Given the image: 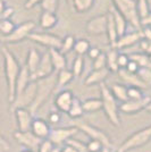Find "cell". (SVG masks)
<instances>
[{
  "instance_id": "obj_34",
  "label": "cell",
  "mask_w": 151,
  "mask_h": 152,
  "mask_svg": "<svg viewBox=\"0 0 151 152\" xmlns=\"http://www.w3.org/2000/svg\"><path fill=\"white\" fill-rule=\"evenodd\" d=\"M15 24L10 19H0V38L7 37L15 30Z\"/></svg>"
},
{
  "instance_id": "obj_5",
  "label": "cell",
  "mask_w": 151,
  "mask_h": 152,
  "mask_svg": "<svg viewBox=\"0 0 151 152\" xmlns=\"http://www.w3.org/2000/svg\"><path fill=\"white\" fill-rule=\"evenodd\" d=\"M113 6L119 12L127 23L136 28L141 30V23L136 9V0H113Z\"/></svg>"
},
{
  "instance_id": "obj_60",
  "label": "cell",
  "mask_w": 151,
  "mask_h": 152,
  "mask_svg": "<svg viewBox=\"0 0 151 152\" xmlns=\"http://www.w3.org/2000/svg\"><path fill=\"white\" fill-rule=\"evenodd\" d=\"M101 152H111V149H108V148H103V150Z\"/></svg>"
},
{
  "instance_id": "obj_1",
  "label": "cell",
  "mask_w": 151,
  "mask_h": 152,
  "mask_svg": "<svg viewBox=\"0 0 151 152\" xmlns=\"http://www.w3.org/2000/svg\"><path fill=\"white\" fill-rule=\"evenodd\" d=\"M1 53L4 57V68H5V76L8 88V101L9 103L15 100L16 95V81L21 72V65L18 60L14 56V53L7 47L1 48Z\"/></svg>"
},
{
  "instance_id": "obj_10",
  "label": "cell",
  "mask_w": 151,
  "mask_h": 152,
  "mask_svg": "<svg viewBox=\"0 0 151 152\" xmlns=\"http://www.w3.org/2000/svg\"><path fill=\"white\" fill-rule=\"evenodd\" d=\"M29 39L37 42L39 45H44L49 49H60L62 47V39L51 33H40V32H32L29 35Z\"/></svg>"
},
{
  "instance_id": "obj_47",
  "label": "cell",
  "mask_w": 151,
  "mask_h": 152,
  "mask_svg": "<svg viewBox=\"0 0 151 152\" xmlns=\"http://www.w3.org/2000/svg\"><path fill=\"white\" fill-rule=\"evenodd\" d=\"M60 119H62L60 113L54 111V113H50V114H49V124H58V123L60 121Z\"/></svg>"
},
{
  "instance_id": "obj_46",
  "label": "cell",
  "mask_w": 151,
  "mask_h": 152,
  "mask_svg": "<svg viewBox=\"0 0 151 152\" xmlns=\"http://www.w3.org/2000/svg\"><path fill=\"white\" fill-rule=\"evenodd\" d=\"M10 150V143L0 134V152H8Z\"/></svg>"
},
{
  "instance_id": "obj_29",
  "label": "cell",
  "mask_w": 151,
  "mask_h": 152,
  "mask_svg": "<svg viewBox=\"0 0 151 152\" xmlns=\"http://www.w3.org/2000/svg\"><path fill=\"white\" fill-rule=\"evenodd\" d=\"M107 35L108 40H109V43L110 47L114 48L115 43L117 42L118 40V34H117V30H116V26H115V22H114L113 16L110 15V13H108V23H107Z\"/></svg>"
},
{
  "instance_id": "obj_59",
  "label": "cell",
  "mask_w": 151,
  "mask_h": 152,
  "mask_svg": "<svg viewBox=\"0 0 151 152\" xmlns=\"http://www.w3.org/2000/svg\"><path fill=\"white\" fill-rule=\"evenodd\" d=\"M145 110H147V111H149V113H151V101H150V103H149V104L147 106Z\"/></svg>"
},
{
  "instance_id": "obj_38",
  "label": "cell",
  "mask_w": 151,
  "mask_h": 152,
  "mask_svg": "<svg viewBox=\"0 0 151 152\" xmlns=\"http://www.w3.org/2000/svg\"><path fill=\"white\" fill-rule=\"evenodd\" d=\"M83 69H84V59L82 56H77L73 63V68H72V73L74 75V78L81 76Z\"/></svg>"
},
{
  "instance_id": "obj_32",
  "label": "cell",
  "mask_w": 151,
  "mask_h": 152,
  "mask_svg": "<svg viewBox=\"0 0 151 152\" xmlns=\"http://www.w3.org/2000/svg\"><path fill=\"white\" fill-rule=\"evenodd\" d=\"M83 114H84V110H83V107H82V102L80 101L77 98H75L73 103H72V106H70V108H69L67 115H68L70 118L75 119V118L82 117Z\"/></svg>"
},
{
  "instance_id": "obj_35",
  "label": "cell",
  "mask_w": 151,
  "mask_h": 152,
  "mask_svg": "<svg viewBox=\"0 0 151 152\" xmlns=\"http://www.w3.org/2000/svg\"><path fill=\"white\" fill-rule=\"evenodd\" d=\"M95 0H73L72 4L77 13H84L93 6Z\"/></svg>"
},
{
  "instance_id": "obj_17",
  "label": "cell",
  "mask_w": 151,
  "mask_h": 152,
  "mask_svg": "<svg viewBox=\"0 0 151 152\" xmlns=\"http://www.w3.org/2000/svg\"><path fill=\"white\" fill-rule=\"evenodd\" d=\"M143 39L142 37V32L141 30H136V31L132 32V33H128V34H124L118 38L117 42L115 43L113 49L116 50H122V49H125L127 47H131V45H135L136 42L141 41Z\"/></svg>"
},
{
  "instance_id": "obj_45",
  "label": "cell",
  "mask_w": 151,
  "mask_h": 152,
  "mask_svg": "<svg viewBox=\"0 0 151 152\" xmlns=\"http://www.w3.org/2000/svg\"><path fill=\"white\" fill-rule=\"evenodd\" d=\"M54 144L51 143L49 140H43L42 142H41V144L39 146L38 149V152H50L52 150V148H54Z\"/></svg>"
},
{
  "instance_id": "obj_15",
  "label": "cell",
  "mask_w": 151,
  "mask_h": 152,
  "mask_svg": "<svg viewBox=\"0 0 151 152\" xmlns=\"http://www.w3.org/2000/svg\"><path fill=\"white\" fill-rule=\"evenodd\" d=\"M16 121H17V127L19 132H29L31 131L32 121H33V115L27 108H18L14 111Z\"/></svg>"
},
{
  "instance_id": "obj_56",
  "label": "cell",
  "mask_w": 151,
  "mask_h": 152,
  "mask_svg": "<svg viewBox=\"0 0 151 152\" xmlns=\"http://www.w3.org/2000/svg\"><path fill=\"white\" fill-rule=\"evenodd\" d=\"M6 5H5V0H0V19H1V15L4 13L5 8H6Z\"/></svg>"
},
{
  "instance_id": "obj_3",
  "label": "cell",
  "mask_w": 151,
  "mask_h": 152,
  "mask_svg": "<svg viewBox=\"0 0 151 152\" xmlns=\"http://www.w3.org/2000/svg\"><path fill=\"white\" fill-rule=\"evenodd\" d=\"M37 84H38L37 94H35V98H34V101L32 102V104L29 108V110L31 111V114L33 116L44 102L47 101V99L51 94V92L55 90V88H56V77H54L51 75L50 77L37 81Z\"/></svg>"
},
{
  "instance_id": "obj_55",
  "label": "cell",
  "mask_w": 151,
  "mask_h": 152,
  "mask_svg": "<svg viewBox=\"0 0 151 152\" xmlns=\"http://www.w3.org/2000/svg\"><path fill=\"white\" fill-rule=\"evenodd\" d=\"M149 45H150V41H148V40H144V39H142V40L140 41V47H141V49L144 51V52L147 51V49H148Z\"/></svg>"
},
{
  "instance_id": "obj_26",
  "label": "cell",
  "mask_w": 151,
  "mask_h": 152,
  "mask_svg": "<svg viewBox=\"0 0 151 152\" xmlns=\"http://www.w3.org/2000/svg\"><path fill=\"white\" fill-rule=\"evenodd\" d=\"M57 23H58V17L55 13L43 12L40 16V26L43 30H50L57 25Z\"/></svg>"
},
{
  "instance_id": "obj_44",
  "label": "cell",
  "mask_w": 151,
  "mask_h": 152,
  "mask_svg": "<svg viewBox=\"0 0 151 152\" xmlns=\"http://www.w3.org/2000/svg\"><path fill=\"white\" fill-rule=\"evenodd\" d=\"M130 63V57L125 55V53H118V58H117V65L119 67V69L126 68L127 64Z\"/></svg>"
},
{
  "instance_id": "obj_58",
  "label": "cell",
  "mask_w": 151,
  "mask_h": 152,
  "mask_svg": "<svg viewBox=\"0 0 151 152\" xmlns=\"http://www.w3.org/2000/svg\"><path fill=\"white\" fill-rule=\"evenodd\" d=\"M50 152H60V148L59 146H54Z\"/></svg>"
},
{
  "instance_id": "obj_16",
  "label": "cell",
  "mask_w": 151,
  "mask_h": 152,
  "mask_svg": "<svg viewBox=\"0 0 151 152\" xmlns=\"http://www.w3.org/2000/svg\"><path fill=\"white\" fill-rule=\"evenodd\" d=\"M74 99H75V96H74L72 91L63 90V91L58 92L56 99H55V106L60 113H66L67 114L72 103L74 101Z\"/></svg>"
},
{
  "instance_id": "obj_12",
  "label": "cell",
  "mask_w": 151,
  "mask_h": 152,
  "mask_svg": "<svg viewBox=\"0 0 151 152\" xmlns=\"http://www.w3.org/2000/svg\"><path fill=\"white\" fill-rule=\"evenodd\" d=\"M54 66L51 64L49 52H44L41 57V61L39 64L37 70L31 75V82H37L47 77H50L54 74Z\"/></svg>"
},
{
  "instance_id": "obj_13",
  "label": "cell",
  "mask_w": 151,
  "mask_h": 152,
  "mask_svg": "<svg viewBox=\"0 0 151 152\" xmlns=\"http://www.w3.org/2000/svg\"><path fill=\"white\" fill-rule=\"evenodd\" d=\"M108 13L99 15L89 19L86 23V32L91 35H102L107 32Z\"/></svg>"
},
{
  "instance_id": "obj_14",
  "label": "cell",
  "mask_w": 151,
  "mask_h": 152,
  "mask_svg": "<svg viewBox=\"0 0 151 152\" xmlns=\"http://www.w3.org/2000/svg\"><path fill=\"white\" fill-rule=\"evenodd\" d=\"M151 98L149 96H143L140 100H127L123 102L119 106V111L124 113L126 115H134L138 114L142 110H145L147 106L150 103Z\"/></svg>"
},
{
  "instance_id": "obj_43",
  "label": "cell",
  "mask_w": 151,
  "mask_h": 152,
  "mask_svg": "<svg viewBox=\"0 0 151 152\" xmlns=\"http://www.w3.org/2000/svg\"><path fill=\"white\" fill-rule=\"evenodd\" d=\"M106 68V53L101 52L98 57L93 60V69H102Z\"/></svg>"
},
{
  "instance_id": "obj_63",
  "label": "cell",
  "mask_w": 151,
  "mask_h": 152,
  "mask_svg": "<svg viewBox=\"0 0 151 152\" xmlns=\"http://www.w3.org/2000/svg\"><path fill=\"white\" fill-rule=\"evenodd\" d=\"M149 60H150V63H151V55L149 56Z\"/></svg>"
},
{
  "instance_id": "obj_21",
  "label": "cell",
  "mask_w": 151,
  "mask_h": 152,
  "mask_svg": "<svg viewBox=\"0 0 151 152\" xmlns=\"http://www.w3.org/2000/svg\"><path fill=\"white\" fill-rule=\"evenodd\" d=\"M109 70L108 68H102V69H97V70H92L85 78L84 81V84L86 86H91V85H95V84H101L109 75Z\"/></svg>"
},
{
  "instance_id": "obj_52",
  "label": "cell",
  "mask_w": 151,
  "mask_h": 152,
  "mask_svg": "<svg viewBox=\"0 0 151 152\" xmlns=\"http://www.w3.org/2000/svg\"><path fill=\"white\" fill-rule=\"evenodd\" d=\"M42 0H26V2L24 4V7L26 9H31L34 6H37L38 4H41Z\"/></svg>"
},
{
  "instance_id": "obj_8",
  "label": "cell",
  "mask_w": 151,
  "mask_h": 152,
  "mask_svg": "<svg viewBox=\"0 0 151 152\" xmlns=\"http://www.w3.org/2000/svg\"><path fill=\"white\" fill-rule=\"evenodd\" d=\"M80 132L77 126H68V127H57L51 128L50 134L48 140L55 146H60L66 144L69 139L74 137L76 134Z\"/></svg>"
},
{
  "instance_id": "obj_25",
  "label": "cell",
  "mask_w": 151,
  "mask_h": 152,
  "mask_svg": "<svg viewBox=\"0 0 151 152\" xmlns=\"http://www.w3.org/2000/svg\"><path fill=\"white\" fill-rule=\"evenodd\" d=\"M74 78V75L72 73V70H68L65 68L63 70H59L56 76V90L63 89L64 86H66L68 83H70Z\"/></svg>"
},
{
  "instance_id": "obj_22",
  "label": "cell",
  "mask_w": 151,
  "mask_h": 152,
  "mask_svg": "<svg viewBox=\"0 0 151 152\" xmlns=\"http://www.w3.org/2000/svg\"><path fill=\"white\" fill-rule=\"evenodd\" d=\"M108 13H110V15L113 16L114 22H115V26H116V30H117V34H118V38L122 37V35H124L126 31V26H127V22L124 18V16L114 6L110 7Z\"/></svg>"
},
{
  "instance_id": "obj_61",
  "label": "cell",
  "mask_w": 151,
  "mask_h": 152,
  "mask_svg": "<svg viewBox=\"0 0 151 152\" xmlns=\"http://www.w3.org/2000/svg\"><path fill=\"white\" fill-rule=\"evenodd\" d=\"M22 152H33V151H31V150H27V149H24Z\"/></svg>"
},
{
  "instance_id": "obj_57",
  "label": "cell",
  "mask_w": 151,
  "mask_h": 152,
  "mask_svg": "<svg viewBox=\"0 0 151 152\" xmlns=\"http://www.w3.org/2000/svg\"><path fill=\"white\" fill-rule=\"evenodd\" d=\"M145 55H148V56H150L151 55V42H150V45H149V47H148L147 51H145Z\"/></svg>"
},
{
  "instance_id": "obj_37",
  "label": "cell",
  "mask_w": 151,
  "mask_h": 152,
  "mask_svg": "<svg viewBox=\"0 0 151 152\" xmlns=\"http://www.w3.org/2000/svg\"><path fill=\"white\" fill-rule=\"evenodd\" d=\"M75 38L73 35H67L62 40V47H60V52L62 53H67L70 50L74 49V45H75Z\"/></svg>"
},
{
  "instance_id": "obj_24",
  "label": "cell",
  "mask_w": 151,
  "mask_h": 152,
  "mask_svg": "<svg viewBox=\"0 0 151 152\" xmlns=\"http://www.w3.org/2000/svg\"><path fill=\"white\" fill-rule=\"evenodd\" d=\"M41 57H42V55H41L37 49L31 48V49L29 50L25 65H26V67H27V69L30 70L31 75L37 70V68H38L39 64L41 61Z\"/></svg>"
},
{
  "instance_id": "obj_48",
  "label": "cell",
  "mask_w": 151,
  "mask_h": 152,
  "mask_svg": "<svg viewBox=\"0 0 151 152\" xmlns=\"http://www.w3.org/2000/svg\"><path fill=\"white\" fill-rule=\"evenodd\" d=\"M125 69L127 70V72H130V73H132V74H138L140 67H139L134 61H132V60L130 59V63L127 64V66H126Z\"/></svg>"
},
{
  "instance_id": "obj_11",
  "label": "cell",
  "mask_w": 151,
  "mask_h": 152,
  "mask_svg": "<svg viewBox=\"0 0 151 152\" xmlns=\"http://www.w3.org/2000/svg\"><path fill=\"white\" fill-rule=\"evenodd\" d=\"M14 139L17 141L18 144L33 152H38L39 146L41 144V142L43 141V140L39 139L38 136H35L31 131H29V132L17 131L14 133Z\"/></svg>"
},
{
  "instance_id": "obj_7",
  "label": "cell",
  "mask_w": 151,
  "mask_h": 152,
  "mask_svg": "<svg viewBox=\"0 0 151 152\" xmlns=\"http://www.w3.org/2000/svg\"><path fill=\"white\" fill-rule=\"evenodd\" d=\"M37 89H38V84L37 82H31L29 84V86L26 88L21 94H18L15 100L10 103L9 110L14 113L16 109L18 108H30V106L32 104V102L34 101V98L37 94Z\"/></svg>"
},
{
  "instance_id": "obj_4",
  "label": "cell",
  "mask_w": 151,
  "mask_h": 152,
  "mask_svg": "<svg viewBox=\"0 0 151 152\" xmlns=\"http://www.w3.org/2000/svg\"><path fill=\"white\" fill-rule=\"evenodd\" d=\"M151 140V125L144 127L142 129H139L130 135L127 139L118 146L116 152H128L134 149H138L145 145Z\"/></svg>"
},
{
  "instance_id": "obj_30",
  "label": "cell",
  "mask_w": 151,
  "mask_h": 152,
  "mask_svg": "<svg viewBox=\"0 0 151 152\" xmlns=\"http://www.w3.org/2000/svg\"><path fill=\"white\" fill-rule=\"evenodd\" d=\"M82 107L84 113H95L102 109V101L101 99H97V98L86 99L82 102Z\"/></svg>"
},
{
  "instance_id": "obj_49",
  "label": "cell",
  "mask_w": 151,
  "mask_h": 152,
  "mask_svg": "<svg viewBox=\"0 0 151 152\" xmlns=\"http://www.w3.org/2000/svg\"><path fill=\"white\" fill-rule=\"evenodd\" d=\"M14 13H15V10H14L13 7H6L2 15H1V19H10V17L14 15Z\"/></svg>"
},
{
  "instance_id": "obj_18",
  "label": "cell",
  "mask_w": 151,
  "mask_h": 152,
  "mask_svg": "<svg viewBox=\"0 0 151 152\" xmlns=\"http://www.w3.org/2000/svg\"><path fill=\"white\" fill-rule=\"evenodd\" d=\"M51 127L48 121H45L42 118H34L32 121L31 132L35 136H38L41 140H47L49 137Z\"/></svg>"
},
{
  "instance_id": "obj_42",
  "label": "cell",
  "mask_w": 151,
  "mask_h": 152,
  "mask_svg": "<svg viewBox=\"0 0 151 152\" xmlns=\"http://www.w3.org/2000/svg\"><path fill=\"white\" fill-rule=\"evenodd\" d=\"M105 146L102 145V143L95 140H90L86 143V149L89 152H101L103 150Z\"/></svg>"
},
{
  "instance_id": "obj_36",
  "label": "cell",
  "mask_w": 151,
  "mask_h": 152,
  "mask_svg": "<svg viewBox=\"0 0 151 152\" xmlns=\"http://www.w3.org/2000/svg\"><path fill=\"white\" fill-rule=\"evenodd\" d=\"M136 9H138V15L140 20L145 18L150 14L148 0H136Z\"/></svg>"
},
{
  "instance_id": "obj_31",
  "label": "cell",
  "mask_w": 151,
  "mask_h": 152,
  "mask_svg": "<svg viewBox=\"0 0 151 152\" xmlns=\"http://www.w3.org/2000/svg\"><path fill=\"white\" fill-rule=\"evenodd\" d=\"M130 59L134 61L140 68H151V63L149 60V56L141 52H135L130 56Z\"/></svg>"
},
{
  "instance_id": "obj_20",
  "label": "cell",
  "mask_w": 151,
  "mask_h": 152,
  "mask_svg": "<svg viewBox=\"0 0 151 152\" xmlns=\"http://www.w3.org/2000/svg\"><path fill=\"white\" fill-rule=\"evenodd\" d=\"M30 83H31V73L27 69L26 65H24L21 67V72H19L17 81H16V95H15V98L18 94H21L29 86Z\"/></svg>"
},
{
  "instance_id": "obj_54",
  "label": "cell",
  "mask_w": 151,
  "mask_h": 152,
  "mask_svg": "<svg viewBox=\"0 0 151 152\" xmlns=\"http://www.w3.org/2000/svg\"><path fill=\"white\" fill-rule=\"evenodd\" d=\"M60 152H78L74 146L69 145V144H65L63 148H60Z\"/></svg>"
},
{
  "instance_id": "obj_6",
  "label": "cell",
  "mask_w": 151,
  "mask_h": 152,
  "mask_svg": "<svg viewBox=\"0 0 151 152\" xmlns=\"http://www.w3.org/2000/svg\"><path fill=\"white\" fill-rule=\"evenodd\" d=\"M77 128L83 132L85 135H88L90 140H95V141H99L102 143V145L108 149H111V140L109 137V135L107 134V132H105L103 129H101L99 127H95L89 123H84L81 121L78 123Z\"/></svg>"
},
{
  "instance_id": "obj_33",
  "label": "cell",
  "mask_w": 151,
  "mask_h": 152,
  "mask_svg": "<svg viewBox=\"0 0 151 152\" xmlns=\"http://www.w3.org/2000/svg\"><path fill=\"white\" fill-rule=\"evenodd\" d=\"M91 45H90V42L85 39H80V40H76L75 45H74V49L73 50L75 51V53L77 56H83L85 53H88V51L90 50Z\"/></svg>"
},
{
  "instance_id": "obj_50",
  "label": "cell",
  "mask_w": 151,
  "mask_h": 152,
  "mask_svg": "<svg viewBox=\"0 0 151 152\" xmlns=\"http://www.w3.org/2000/svg\"><path fill=\"white\" fill-rule=\"evenodd\" d=\"M141 32H142L143 39L151 42V27L150 26H143V27L141 28Z\"/></svg>"
},
{
  "instance_id": "obj_53",
  "label": "cell",
  "mask_w": 151,
  "mask_h": 152,
  "mask_svg": "<svg viewBox=\"0 0 151 152\" xmlns=\"http://www.w3.org/2000/svg\"><path fill=\"white\" fill-rule=\"evenodd\" d=\"M140 23H141V26H151V12L145 18L141 19Z\"/></svg>"
},
{
  "instance_id": "obj_62",
  "label": "cell",
  "mask_w": 151,
  "mask_h": 152,
  "mask_svg": "<svg viewBox=\"0 0 151 152\" xmlns=\"http://www.w3.org/2000/svg\"><path fill=\"white\" fill-rule=\"evenodd\" d=\"M72 1H73V0H67V2H68V4H72Z\"/></svg>"
},
{
  "instance_id": "obj_41",
  "label": "cell",
  "mask_w": 151,
  "mask_h": 152,
  "mask_svg": "<svg viewBox=\"0 0 151 152\" xmlns=\"http://www.w3.org/2000/svg\"><path fill=\"white\" fill-rule=\"evenodd\" d=\"M127 96H128V100H140L144 95L141 89L135 86H127Z\"/></svg>"
},
{
  "instance_id": "obj_27",
  "label": "cell",
  "mask_w": 151,
  "mask_h": 152,
  "mask_svg": "<svg viewBox=\"0 0 151 152\" xmlns=\"http://www.w3.org/2000/svg\"><path fill=\"white\" fill-rule=\"evenodd\" d=\"M117 58H118V51L116 50V49L110 48L106 52V67L108 68L109 72L118 73L119 67L117 65Z\"/></svg>"
},
{
  "instance_id": "obj_51",
  "label": "cell",
  "mask_w": 151,
  "mask_h": 152,
  "mask_svg": "<svg viewBox=\"0 0 151 152\" xmlns=\"http://www.w3.org/2000/svg\"><path fill=\"white\" fill-rule=\"evenodd\" d=\"M100 53H101V51L99 48H90V50L88 51L89 57L91 58V59H93V60H95V58L98 57Z\"/></svg>"
},
{
  "instance_id": "obj_19",
  "label": "cell",
  "mask_w": 151,
  "mask_h": 152,
  "mask_svg": "<svg viewBox=\"0 0 151 152\" xmlns=\"http://www.w3.org/2000/svg\"><path fill=\"white\" fill-rule=\"evenodd\" d=\"M118 75H119L120 80L124 82V84H126V86H135L139 89H147L145 84L138 76V74H132L130 72H127L125 68L118 70Z\"/></svg>"
},
{
  "instance_id": "obj_2",
  "label": "cell",
  "mask_w": 151,
  "mask_h": 152,
  "mask_svg": "<svg viewBox=\"0 0 151 152\" xmlns=\"http://www.w3.org/2000/svg\"><path fill=\"white\" fill-rule=\"evenodd\" d=\"M100 93L101 101H102V109L105 115L110 121V124L116 127L120 126V117H119V106L117 104V100L114 98L110 92V89L106 84H100Z\"/></svg>"
},
{
  "instance_id": "obj_23",
  "label": "cell",
  "mask_w": 151,
  "mask_h": 152,
  "mask_svg": "<svg viewBox=\"0 0 151 152\" xmlns=\"http://www.w3.org/2000/svg\"><path fill=\"white\" fill-rule=\"evenodd\" d=\"M49 56L51 59V64L54 66V69L59 72V70H63L66 68L67 66V61H66V58L64 56V53L60 52V50L58 49H49Z\"/></svg>"
},
{
  "instance_id": "obj_28",
  "label": "cell",
  "mask_w": 151,
  "mask_h": 152,
  "mask_svg": "<svg viewBox=\"0 0 151 152\" xmlns=\"http://www.w3.org/2000/svg\"><path fill=\"white\" fill-rule=\"evenodd\" d=\"M110 89V92L111 94L114 95V98L118 101L125 102L128 100V96H127V86L124 85V84H119V83H116V84H113Z\"/></svg>"
},
{
  "instance_id": "obj_9",
  "label": "cell",
  "mask_w": 151,
  "mask_h": 152,
  "mask_svg": "<svg viewBox=\"0 0 151 152\" xmlns=\"http://www.w3.org/2000/svg\"><path fill=\"white\" fill-rule=\"evenodd\" d=\"M34 28H35V23L32 22V20H27L25 23L16 26L15 30L9 35L1 37L0 41L4 42V43H17V42H21L24 39L29 38V35L33 32Z\"/></svg>"
},
{
  "instance_id": "obj_40",
  "label": "cell",
  "mask_w": 151,
  "mask_h": 152,
  "mask_svg": "<svg viewBox=\"0 0 151 152\" xmlns=\"http://www.w3.org/2000/svg\"><path fill=\"white\" fill-rule=\"evenodd\" d=\"M138 76L144 83L147 88H151V68H140Z\"/></svg>"
},
{
  "instance_id": "obj_39",
  "label": "cell",
  "mask_w": 151,
  "mask_h": 152,
  "mask_svg": "<svg viewBox=\"0 0 151 152\" xmlns=\"http://www.w3.org/2000/svg\"><path fill=\"white\" fill-rule=\"evenodd\" d=\"M58 4H59V0H42L41 8L43 12L56 13V10L58 9Z\"/></svg>"
}]
</instances>
